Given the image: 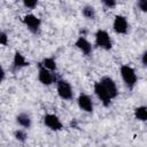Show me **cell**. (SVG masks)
Returning <instances> with one entry per match:
<instances>
[{
    "mask_svg": "<svg viewBox=\"0 0 147 147\" xmlns=\"http://www.w3.org/2000/svg\"><path fill=\"white\" fill-rule=\"evenodd\" d=\"M119 74H121V77H122L123 83L126 86V88L133 90L136 84H137V82H138V77H137L136 70L129 64H123L119 68Z\"/></svg>",
    "mask_w": 147,
    "mask_h": 147,
    "instance_id": "6da1fadb",
    "label": "cell"
},
{
    "mask_svg": "<svg viewBox=\"0 0 147 147\" xmlns=\"http://www.w3.org/2000/svg\"><path fill=\"white\" fill-rule=\"evenodd\" d=\"M38 80L42 85L49 86L53 83L57 82V77L54 74V71H51L49 69L45 68L41 63H38Z\"/></svg>",
    "mask_w": 147,
    "mask_h": 147,
    "instance_id": "7a4b0ae2",
    "label": "cell"
},
{
    "mask_svg": "<svg viewBox=\"0 0 147 147\" xmlns=\"http://www.w3.org/2000/svg\"><path fill=\"white\" fill-rule=\"evenodd\" d=\"M95 45L105 51H110L111 47H113V41H111V38L109 36V33L103 30V29H99L95 34Z\"/></svg>",
    "mask_w": 147,
    "mask_h": 147,
    "instance_id": "3957f363",
    "label": "cell"
},
{
    "mask_svg": "<svg viewBox=\"0 0 147 147\" xmlns=\"http://www.w3.org/2000/svg\"><path fill=\"white\" fill-rule=\"evenodd\" d=\"M56 91L59 96L62 100H71L74 98V91L70 83L65 79H57L56 82Z\"/></svg>",
    "mask_w": 147,
    "mask_h": 147,
    "instance_id": "277c9868",
    "label": "cell"
},
{
    "mask_svg": "<svg viewBox=\"0 0 147 147\" xmlns=\"http://www.w3.org/2000/svg\"><path fill=\"white\" fill-rule=\"evenodd\" d=\"M23 23L25 24L26 29L31 33H34V34H37L39 32L40 26H41V20L33 14H26L23 17Z\"/></svg>",
    "mask_w": 147,
    "mask_h": 147,
    "instance_id": "5b68a950",
    "label": "cell"
},
{
    "mask_svg": "<svg viewBox=\"0 0 147 147\" xmlns=\"http://www.w3.org/2000/svg\"><path fill=\"white\" fill-rule=\"evenodd\" d=\"M94 93L98 96V99L101 101V103L105 107H109L111 103V96L109 95V93L107 92V90L103 87V85L100 82L94 83Z\"/></svg>",
    "mask_w": 147,
    "mask_h": 147,
    "instance_id": "8992f818",
    "label": "cell"
},
{
    "mask_svg": "<svg viewBox=\"0 0 147 147\" xmlns=\"http://www.w3.org/2000/svg\"><path fill=\"white\" fill-rule=\"evenodd\" d=\"M44 124L52 131H61L63 129L61 119L55 114H46L44 116Z\"/></svg>",
    "mask_w": 147,
    "mask_h": 147,
    "instance_id": "52a82bcc",
    "label": "cell"
},
{
    "mask_svg": "<svg viewBox=\"0 0 147 147\" xmlns=\"http://www.w3.org/2000/svg\"><path fill=\"white\" fill-rule=\"evenodd\" d=\"M114 31L118 34H126L129 31V23L125 16L123 15H116L113 23Z\"/></svg>",
    "mask_w": 147,
    "mask_h": 147,
    "instance_id": "ba28073f",
    "label": "cell"
},
{
    "mask_svg": "<svg viewBox=\"0 0 147 147\" xmlns=\"http://www.w3.org/2000/svg\"><path fill=\"white\" fill-rule=\"evenodd\" d=\"M99 82H100V83L103 85V87L107 90V92L109 93V95L111 96V99H115V98L118 95L117 85H116L115 80H114L111 77H109V76H103V77H101V79H100Z\"/></svg>",
    "mask_w": 147,
    "mask_h": 147,
    "instance_id": "9c48e42d",
    "label": "cell"
},
{
    "mask_svg": "<svg viewBox=\"0 0 147 147\" xmlns=\"http://www.w3.org/2000/svg\"><path fill=\"white\" fill-rule=\"evenodd\" d=\"M77 103H78V107L86 111V113H92L93 109H94V105H93V101L91 99V96L86 93H80L77 98Z\"/></svg>",
    "mask_w": 147,
    "mask_h": 147,
    "instance_id": "30bf717a",
    "label": "cell"
},
{
    "mask_svg": "<svg viewBox=\"0 0 147 147\" xmlns=\"http://www.w3.org/2000/svg\"><path fill=\"white\" fill-rule=\"evenodd\" d=\"M75 46L86 56L91 55V53H92V45L84 36H79L77 38V40L75 41Z\"/></svg>",
    "mask_w": 147,
    "mask_h": 147,
    "instance_id": "8fae6325",
    "label": "cell"
},
{
    "mask_svg": "<svg viewBox=\"0 0 147 147\" xmlns=\"http://www.w3.org/2000/svg\"><path fill=\"white\" fill-rule=\"evenodd\" d=\"M30 63L29 61H26V59L24 57V55L20 52H15L14 54V57H13V65H11V69L13 71L15 72L16 70H20L24 67H28Z\"/></svg>",
    "mask_w": 147,
    "mask_h": 147,
    "instance_id": "7c38bea8",
    "label": "cell"
},
{
    "mask_svg": "<svg viewBox=\"0 0 147 147\" xmlns=\"http://www.w3.org/2000/svg\"><path fill=\"white\" fill-rule=\"evenodd\" d=\"M16 123L20 126H22L23 129H29L32 124V119H31V116L28 113L23 111V113H20L16 116Z\"/></svg>",
    "mask_w": 147,
    "mask_h": 147,
    "instance_id": "4fadbf2b",
    "label": "cell"
},
{
    "mask_svg": "<svg viewBox=\"0 0 147 147\" xmlns=\"http://www.w3.org/2000/svg\"><path fill=\"white\" fill-rule=\"evenodd\" d=\"M134 118L140 122H147V106H139L133 111Z\"/></svg>",
    "mask_w": 147,
    "mask_h": 147,
    "instance_id": "5bb4252c",
    "label": "cell"
},
{
    "mask_svg": "<svg viewBox=\"0 0 147 147\" xmlns=\"http://www.w3.org/2000/svg\"><path fill=\"white\" fill-rule=\"evenodd\" d=\"M82 14H83V16H84L85 18H87V20H94L95 16H96L94 7H93V6H90V5L83 7V9H82Z\"/></svg>",
    "mask_w": 147,
    "mask_h": 147,
    "instance_id": "9a60e30c",
    "label": "cell"
},
{
    "mask_svg": "<svg viewBox=\"0 0 147 147\" xmlns=\"http://www.w3.org/2000/svg\"><path fill=\"white\" fill-rule=\"evenodd\" d=\"M40 63H41L45 68L49 69L51 71H56V69H57L56 61L54 60V57H45Z\"/></svg>",
    "mask_w": 147,
    "mask_h": 147,
    "instance_id": "2e32d148",
    "label": "cell"
},
{
    "mask_svg": "<svg viewBox=\"0 0 147 147\" xmlns=\"http://www.w3.org/2000/svg\"><path fill=\"white\" fill-rule=\"evenodd\" d=\"M14 138L20 142H25L28 139V134L24 130H16L14 132Z\"/></svg>",
    "mask_w": 147,
    "mask_h": 147,
    "instance_id": "e0dca14e",
    "label": "cell"
},
{
    "mask_svg": "<svg viewBox=\"0 0 147 147\" xmlns=\"http://www.w3.org/2000/svg\"><path fill=\"white\" fill-rule=\"evenodd\" d=\"M22 2L24 5V7L29 8V9H33L38 5V0H22Z\"/></svg>",
    "mask_w": 147,
    "mask_h": 147,
    "instance_id": "ac0fdd59",
    "label": "cell"
},
{
    "mask_svg": "<svg viewBox=\"0 0 147 147\" xmlns=\"http://www.w3.org/2000/svg\"><path fill=\"white\" fill-rule=\"evenodd\" d=\"M137 6L142 13H147V0H138Z\"/></svg>",
    "mask_w": 147,
    "mask_h": 147,
    "instance_id": "d6986e66",
    "label": "cell"
},
{
    "mask_svg": "<svg viewBox=\"0 0 147 147\" xmlns=\"http://www.w3.org/2000/svg\"><path fill=\"white\" fill-rule=\"evenodd\" d=\"M0 44L3 46H6L8 44V36L5 31H1V33H0Z\"/></svg>",
    "mask_w": 147,
    "mask_h": 147,
    "instance_id": "ffe728a7",
    "label": "cell"
},
{
    "mask_svg": "<svg viewBox=\"0 0 147 147\" xmlns=\"http://www.w3.org/2000/svg\"><path fill=\"white\" fill-rule=\"evenodd\" d=\"M101 1L108 8H114L116 6V0H101Z\"/></svg>",
    "mask_w": 147,
    "mask_h": 147,
    "instance_id": "44dd1931",
    "label": "cell"
},
{
    "mask_svg": "<svg viewBox=\"0 0 147 147\" xmlns=\"http://www.w3.org/2000/svg\"><path fill=\"white\" fill-rule=\"evenodd\" d=\"M141 63L147 67V51H145L142 54H141Z\"/></svg>",
    "mask_w": 147,
    "mask_h": 147,
    "instance_id": "7402d4cb",
    "label": "cell"
},
{
    "mask_svg": "<svg viewBox=\"0 0 147 147\" xmlns=\"http://www.w3.org/2000/svg\"><path fill=\"white\" fill-rule=\"evenodd\" d=\"M5 75H6V72H5L3 68H1V80H2V82L5 80Z\"/></svg>",
    "mask_w": 147,
    "mask_h": 147,
    "instance_id": "603a6c76",
    "label": "cell"
}]
</instances>
